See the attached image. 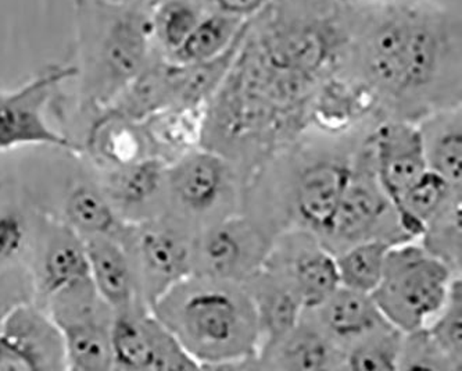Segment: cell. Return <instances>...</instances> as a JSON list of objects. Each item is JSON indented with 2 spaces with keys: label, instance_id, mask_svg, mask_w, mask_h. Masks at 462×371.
<instances>
[{
  "label": "cell",
  "instance_id": "cell-28",
  "mask_svg": "<svg viewBox=\"0 0 462 371\" xmlns=\"http://www.w3.org/2000/svg\"><path fill=\"white\" fill-rule=\"evenodd\" d=\"M325 48L316 33H289L271 45L268 51V66L282 73L294 74L306 79L321 66Z\"/></svg>",
  "mask_w": 462,
  "mask_h": 371
},
{
  "label": "cell",
  "instance_id": "cell-1",
  "mask_svg": "<svg viewBox=\"0 0 462 371\" xmlns=\"http://www.w3.org/2000/svg\"><path fill=\"white\" fill-rule=\"evenodd\" d=\"M376 121L339 133L307 125L247 179L245 213L273 236L300 228L319 238L342 199L356 154Z\"/></svg>",
  "mask_w": 462,
  "mask_h": 371
},
{
  "label": "cell",
  "instance_id": "cell-26",
  "mask_svg": "<svg viewBox=\"0 0 462 371\" xmlns=\"http://www.w3.org/2000/svg\"><path fill=\"white\" fill-rule=\"evenodd\" d=\"M392 246L389 242L371 239L335 255L339 284L371 295L383 274L387 252Z\"/></svg>",
  "mask_w": 462,
  "mask_h": 371
},
{
  "label": "cell",
  "instance_id": "cell-24",
  "mask_svg": "<svg viewBox=\"0 0 462 371\" xmlns=\"http://www.w3.org/2000/svg\"><path fill=\"white\" fill-rule=\"evenodd\" d=\"M146 32L136 19L118 22L110 30L103 48V61L113 81H133L146 60Z\"/></svg>",
  "mask_w": 462,
  "mask_h": 371
},
{
  "label": "cell",
  "instance_id": "cell-33",
  "mask_svg": "<svg viewBox=\"0 0 462 371\" xmlns=\"http://www.w3.org/2000/svg\"><path fill=\"white\" fill-rule=\"evenodd\" d=\"M27 241V227L22 216L7 211L0 215V266L22 254Z\"/></svg>",
  "mask_w": 462,
  "mask_h": 371
},
{
  "label": "cell",
  "instance_id": "cell-13",
  "mask_svg": "<svg viewBox=\"0 0 462 371\" xmlns=\"http://www.w3.org/2000/svg\"><path fill=\"white\" fill-rule=\"evenodd\" d=\"M376 179L392 202H397L427 172L417 123L381 118L366 135Z\"/></svg>",
  "mask_w": 462,
  "mask_h": 371
},
{
  "label": "cell",
  "instance_id": "cell-6",
  "mask_svg": "<svg viewBox=\"0 0 462 371\" xmlns=\"http://www.w3.org/2000/svg\"><path fill=\"white\" fill-rule=\"evenodd\" d=\"M121 234L147 308L192 274L196 233L180 218L162 216L124 226Z\"/></svg>",
  "mask_w": 462,
  "mask_h": 371
},
{
  "label": "cell",
  "instance_id": "cell-18",
  "mask_svg": "<svg viewBox=\"0 0 462 371\" xmlns=\"http://www.w3.org/2000/svg\"><path fill=\"white\" fill-rule=\"evenodd\" d=\"M428 170L462 192V120L459 106L438 110L417 123Z\"/></svg>",
  "mask_w": 462,
  "mask_h": 371
},
{
  "label": "cell",
  "instance_id": "cell-30",
  "mask_svg": "<svg viewBox=\"0 0 462 371\" xmlns=\"http://www.w3.org/2000/svg\"><path fill=\"white\" fill-rule=\"evenodd\" d=\"M433 341L453 363L462 370V283L461 275L451 283L445 305L427 326Z\"/></svg>",
  "mask_w": 462,
  "mask_h": 371
},
{
  "label": "cell",
  "instance_id": "cell-12",
  "mask_svg": "<svg viewBox=\"0 0 462 371\" xmlns=\"http://www.w3.org/2000/svg\"><path fill=\"white\" fill-rule=\"evenodd\" d=\"M74 73L72 69L53 70L18 91L0 95V152L25 145L76 148L69 138L53 130L43 116L54 85Z\"/></svg>",
  "mask_w": 462,
  "mask_h": 371
},
{
  "label": "cell",
  "instance_id": "cell-32",
  "mask_svg": "<svg viewBox=\"0 0 462 371\" xmlns=\"http://www.w3.org/2000/svg\"><path fill=\"white\" fill-rule=\"evenodd\" d=\"M397 370L457 371L433 341L427 327L405 334L402 332Z\"/></svg>",
  "mask_w": 462,
  "mask_h": 371
},
{
  "label": "cell",
  "instance_id": "cell-25",
  "mask_svg": "<svg viewBox=\"0 0 462 371\" xmlns=\"http://www.w3.org/2000/svg\"><path fill=\"white\" fill-rule=\"evenodd\" d=\"M67 226L81 237H116L124 229L112 203L99 190L81 185L66 202Z\"/></svg>",
  "mask_w": 462,
  "mask_h": 371
},
{
  "label": "cell",
  "instance_id": "cell-3",
  "mask_svg": "<svg viewBox=\"0 0 462 371\" xmlns=\"http://www.w3.org/2000/svg\"><path fill=\"white\" fill-rule=\"evenodd\" d=\"M456 277L420 241L402 242L387 252L383 274L371 296L384 319L405 334L433 320Z\"/></svg>",
  "mask_w": 462,
  "mask_h": 371
},
{
  "label": "cell",
  "instance_id": "cell-21",
  "mask_svg": "<svg viewBox=\"0 0 462 371\" xmlns=\"http://www.w3.org/2000/svg\"><path fill=\"white\" fill-rule=\"evenodd\" d=\"M461 190H453L440 175L427 170L420 180L394 203L400 226L411 241H418L428 224L448 203L461 200Z\"/></svg>",
  "mask_w": 462,
  "mask_h": 371
},
{
  "label": "cell",
  "instance_id": "cell-34",
  "mask_svg": "<svg viewBox=\"0 0 462 371\" xmlns=\"http://www.w3.org/2000/svg\"><path fill=\"white\" fill-rule=\"evenodd\" d=\"M196 25H198V20L192 9L182 5L172 6L169 12L165 13L162 20V32L165 45L174 51L182 45L183 41L187 40Z\"/></svg>",
  "mask_w": 462,
  "mask_h": 371
},
{
  "label": "cell",
  "instance_id": "cell-8",
  "mask_svg": "<svg viewBox=\"0 0 462 371\" xmlns=\"http://www.w3.org/2000/svg\"><path fill=\"white\" fill-rule=\"evenodd\" d=\"M273 234L245 211L196 234L193 272L244 284L262 269Z\"/></svg>",
  "mask_w": 462,
  "mask_h": 371
},
{
  "label": "cell",
  "instance_id": "cell-4",
  "mask_svg": "<svg viewBox=\"0 0 462 371\" xmlns=\"http://www.w3.org/2000/svg\"><path fill=\"white\" fill-rule=\"evenodd\" d=\"M244 175L221 154L198 148L169 163L165 193L174 203L171 216L196 234L244 211Z\"/></svg>",
  "mask_w": 462,
  "mask_h": 371
},
{
  "label": "cell",
  "instance_id": "cell-16",
  "mask_svg": "<svg viewBox=\"0 0 462 371\" xmlns=\"http://www.w3.org/2000/svg\"><path fill=\"white\" fill-rule=\"evenodd\" d=\"M89 277L103 302L115 313L144 305L125 247L112 237H85Z\"/></svg>",
  "mask_w": 462,
  "mask_h": 371
},
{
  "label": "cell",
  "instance_id": "cell-22",
  "mask_svg": "<svg viewBox=\"0 0 462 371\" xmlns=\"http://www.w3.org/2000/svg\"><path fill=\"white\" fill-rule=\"evenodd\" d=\"M169 162L147 156L116 167L107 179L108 197L124 206H143L165 193Z\"/></svg>",
  "mask_w": 462,
  "mask_h": 371
},
{
  "label": "cell",
  "instance_id": "cell-23",
  "mask_svg": "<svg viewBox=\"0 0 462 371\" xmlns=\"http://www.w3.org/2000/svg\"><path fill=\"white\" fill-rule=\"evenodd\" d=\"M174 106L172 67H153L142 70L128 82V89L113 106V112L142 123L156 113Z\"/></svg>",
  "mask_w": 462,
  "mask_h": 371
},
{
  "label": "cell",
  "instance_id": "cell-27",
  "mask_svg": "<svg viewBox=\"0 0 462 371\" xmlns=\"http://www.w3.org/2000/svg\"><path fill=\"white\" fill-rule=\"evenodd\" d=\"M402 332L387 326L348 348L342 371H394L399 365Z\"/></svg>",
  "mask_w": 462,
  "mask_h": 371
},
{
  "label": "cell",
  "instance_id": "cell-35",
  "mask_svg": "<svg viewBox=\"0 0 462 371\" xmlns=\"http://www.w3.org/2000/svg\"><path fill=\"white\" fill-rule=\"evenodd\" d=\"M221 9L229 13H252L260 7L264 0H216Z\"/></svg>",
  "mask_w": 462,
  "mask_h": 371
},
{
  "label": "cell",
  "instance_id": "cell-7",
  "mask_svg": "<svg viewBox=\"0 0 462 371\" xmlns=\"http://www.w3.org/2000/svg\"><path fill=\"white\" fill-rule=\"evenodd\" d=\"M48 302L49 316L63 337L67 370H113L115 311L97 295L92 281L61 291L49 298Z\"/></svg>",
  "mask_w": 462,
  "mask_h": 371
},
{
  "label": "cell",
  "instance_id": "cell-15",
  "mask_svg": "<svg viewBox=\"0 0 462 371\" xmlns=\"http://www.w3.org/2000/svg\"><path fill=\"white\" fill-rule=\"evenodd\" d=\"M307 313L343 352L368 335L392 326L369 293L339 287Z\"/></svg>",
  "mask_w": 462,
  "mask_h": 371
},
{
  "label": "cell",
  "instance_id": "cell-14",
  "mask_svg": "<svg viewBox=\"0 0 462 371\" xmlns=\"http://www.w3.org/2000/svg\"><path fill=\"white\" fill-rule=\"evenodd\" d=\"M343 352L307 313L281 339L258 350L252 370L342 371Z\"/></svg>",
  "mask_w": 462,
  "mask_h": 371
},
{
  "label": "cell",
  "instance_id": "cell-2",
  "mask_svg": "<svg viewBox=\"0 0 462 371\" xmlns=\"http://www.w3.org/2000/svg\"><path fill=\"white\" fill-rule=\"evenodd\" d=\"M151 311L201 370H252L260 329L244 284L192 273Z\"/></svg>",
  "mask_w": 462,
  "mask_h": 371
},
{
  "label": "cell",
  "instance_id": "cell-9",
  "mask_svg": "<svg viewBox=\"0 0 462 371\" xmlns=\"http://www.w3.org/2000/svg\"><path fill=\"white\" fill-rule=\"evenodd\" d=\"M112 347L116 370H200L174 334L144 305L115 313Z\"/></svg>",
  "mask_w": 462,
  "mask_h": 371
},
{
  "label": "cell",
  "instance_id": "cell-31",
  "mask_svg": "<svg viewBox=\"0 0 462 371\" xmlns=\"http://www.w3.org/2000/svg\"><path fill=\"white\" fill-rule=\"evenodd\" d=\"M235 23L234 19L216 15L196 25L182 45L172 51L177 63H199L218 55L235 37Z\"/></svg>",
  "mask_w": 462,
  "mask_h": 371
},
{
  "label": "cell",
  "instance_id": "cell-5",
  "mask_svg": "<svg viewBox=\"0 0 462 371\" xmlns=\"http://www.w3.org/2000/svg\"><path fill=\"white\" fill-rule=\"evenodd\" d=\"M366 135L356 154L355 166L342 199L319 237L334 255L371 239H381L392 245L411 241L400 226L393 202L376 179Z\"/></svg>",
  "mask_w": 462,
  "mask_h": 371
},
{
  "label": "cell",
  "instance_id": "cell-19",
  "mask_svg": "<svg viewBox=\"0 0 462 371\" xmlns=\"http://www.w3.org/2000/svg\"><path fill=\"white\" fill-rule=\"evenodd\" d=\"M90 280L84 237L71 227L59 229L51 237L43 254L40 270V288L46 299L61 291Z\"/></svg>",
  "mask_w": 462,
  "mask_h": 371
},
{
  "label": "cell",
  "instance_id": "cell-11",
  "mask_svg": "<svg viewBox=\"0 0 462 371\" xmlns=\"http://www.w3.org/2000/svg\"><path fill=\"white\" fill-rule=\"evenodd\" d=\"M67 370L63 337L49 314L27 302L0 324V371Z\"/></svg>",
  "mask_w": 462,
  "mask_h": 371
},
{
  "label": "cell",
  "instance_id": "cell-17",
  "mask_svg": "<svg viewBox=\"0 0 462 371\" xmlns=\"http://www.w3.org/2000/svg\"><path fill=\"white\" fill-rule=\"evenodd\" d=\"M244 285L257 314L260 350L298 324L304 311L303 303L288 283L265 267Z\"/></svg>",
  "mask_w": 462,
  "mask_h": 371
},
{
  "label": "cell",
  "instance_id": "cell-10",
  "mask_svg": "<svg viewBox=\"0 0 462 371\" xmlns=\"http://www.w3.org/2000/svg\"><path fill=\"white\" fill-rule=\"evenodd\" d=\"M263 267L291 285L304 311L317 308L340 285L335 255L307 229L276 234Z\"/></svg>",
  "mask_w": 462,
  "mask_h": 371
},
{
  "label": "cell",
  "instance_id": "cell-29",
  "mask_svg": "<svg viewBox=\"0 0 462 371\" xmlns=\"http://www.w3.org/2000/svg\"><path fill=\"white\" fill-rule=\"evenodd\" d=\"M461 215L462 200L448 203L418 239L428 252L446 263L457 275H461Z\"/></svg>",
  "mask_w": 462,
  "mask_h": 371
},
{
  "label": "cell",
  "instance_id": "cell-20",
  "mask_svg": "<svg viewBox=\"0 0 462 371\" xmlns=\"http://www.w3.org/2000/svg\"><path fill=\"white\" fill-rule=\"evenodd\" d=\"M89 151L97 161L113 169L154 156L142 123L129 120L113 110L102 116L90 128Z\"/></svg>",
  "mask_w": 462,
  "mask_h": 371
}]
</instances>
